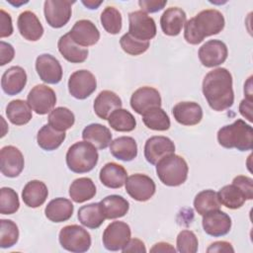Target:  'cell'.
<instances>
[{"instance_id": "1", "label": "cell", "mask_w": 253, "mask_h": 253, "mask_svg": "<svg viewBox=\"0 0 253 253\" xmlns=\"http://www.w3.org/2000/svg\"><path fill=\"white\" fill-rule=\"evenodd\" d=\"M203 94L209 106L216 112L229 109L234 102L231 73L223 67L215 68L205 76Z\"/></svg>"}, {"instance_id": "2", "label": "cell", "mask_w": 253, "mask_h": 253, "mask_svg": "<svg viewBox=\"0 0 253 253\" xmlns=\"http://www.w3.org/2000/svg\"><path fill=\"white\" fill-rule=\"evenodd\" d=\"M224 25V17L218 10H203L185 23L184 38L190 44H199L205 38L219 34Z\"/></svg>"}, {"instance_id": "3", "label": "cell", "mask_w": 253, "mask_h": 253, "mask_svg": "<svg viewBox=\"0 0 253 253\" xmlns=\"http://www.w3.org/2000/svg\"><path fill=\"white\" fill-rule=\"evenodd\" d=\"M217 141L227 149L251 150L253 148V128L243 120L238 119L231 125L224 126L218 129Z\"/></svg>"}, {"instance_id": "4", "label": "cell", "mask_w": 253, "mask_h": 253, "mask_svg": "<svg viewBox=\"0 0 253 253\" xmlns=\"http://www.w3.org/2000/svg\"><path fill=\"white\" fill-rule=\"evenodd\" d=\"M66 165L74 173L83 174L94 169L98 163L97 148L87 141H78L72 144L66 152Z\"/></svg>"}, {"instance_id": "5", "label": "cell", "mask_w": 253, "mask_h": 253, "mask_svg": "<svg viewBox=\"0 0 253 253\" xmlns=\"http://www.w3.org/2000/svg\"><path fill=\"white\" fill-rule=\"evenodd\" d=\"M189 167L186 160L180 155L171 154L162 158L156 164V174L162 184L177 187L185 183Z\"/></svg>"}, {"instance_id": "6", "label": "cell", "mask_w": 253, "mask_h": 253, "mask_svg": "<svg viewBox=\"0 0 253 253\" xmlns=\"http://www.w3.org/2000/svg\"><path fill=\"white\" fill-rule=\"evenodd\" d=\"M58 240L62 248L73 253H83L91 246V235L82 226L77 224L66 225L61 228Z\"/></svg>"}, {"instance_id": "7", "label": "cell", "mask_w": 253, "mask_h": 253, "mask_svg": "<svg viewBox=\"0 0 253 253\" xmlns=\"http://www.w3.org/2000/svg\"><path fill=\"white\" fill-rule=\"evenodd\" d=\"M128 34L139 41L149 42L156 36V25L150 16L138 10L128 14Z\"/></svg>"}, {"instance_id": "8", "label": "cell", "mask_w": 253, "mask_h": 253, "mask_svg": "<svg viewBox=\"0 0 253 253\" xmlns=\"http://www.w3.org/2000/svg\"><path fill=\"white\" fill-rule=\"evenodd\" d=\"M27 102L38 115H45L53 110L56 104L55 92L44 84L36 85L28 94Z\"/></svg>"}, {"instance_id": "9", "label": "cell", "mask_w": 253, "mask_h": 253, "mask_svg": "<svg viewBox=\"0 0 253 253\" xmlns=\"http://www.w3.org/2000/svg\"><path fill=\"white\" fill-rule=\"evenodd\" d=\"M130 227L124 221L111 222L103 232V245L109 251H119L130 240Z\"/></svg>"}, {"instance_id": "10", "label": "cell", "mask_w": 253, "mask_h": 253, "mask_svg": "<svg viewBox=\"0 0 253 253\" xmlns=\"http://www.w3.org/2000/svg\"><path fill=\"white\" fill-rule=\"evenodd\" d=\"M68 91L72 97L78 100L88 98L97 88L95 75L86 69L74 71L68 79Z\"/></svg>"}, {"instance_id": "11", "label": "cell", "mask_w": 253, "mask_h": 253, "mask_svg": "<svg viewBox=\"0 0 253 253\" xmlns=\"http://www.w3.org/2000/svg\"><path fill=\"white\" fill-rule=\"evenodd\" d=\"M75 1L46 0L43 4L44 18L47 24L55 29L65 26L71 17V6Z\"/></svg>"}, {"instance_id": "12", "label": "cell", "mask_w": 253, "mask_h": 253, "mask_svg": "<svg viewBox=\"0 0 253 253\" xmlns=\"http://www.w3.org/2000/svg\"><path fill=\"white\" fill-rule=\"evenodd\" d=\"M125 185L129 197L137 202H146L150 200L156 190L154 181L149 176L140 173L127 177Z\"/></svg>"}, {"instance_id": "13", "label": "cell", "mask_w": 253, "mask_h": 253, "mask_svg": "<svg viewBox=\"0 0 253 253\" xmlns=\"http://www.w3.org/2000/svg\"><path fill=\"white\" fill-rule=\"evenodd\" d=\"M175 153V144L167 136L154 135L144 144V157L152 165H156L162 158Z\"/></svg>"}, {"instance_id": "14", "label": "cell", "mask_w": 253, "mask_h": 253, "mask_svg": "<svg viewBox=\"0 0 253 253\" xmlns=\"http://www.w3.org/2000/svg\"><path fill=\"white\" fill-rule=\"evenodd\" d=\"M198 55L204 66L214 67L226 60L228 49L223 42L219 40H210L200 47Z\"/></svg>"}, {"instance_id": "15", "label": "cell", "mask_w": 253, "mask_h": 253, "mask_svg": "<svg viewBox=\"0 0 253 253\" xmlns=\"http://www.w3.org/2000/svg\"><path fill=\"white\" fill-rule=\"evenodd\" d=\"M25 160L22 152L13 145H6L0 150L1 173L9 178L18 177L23 171Z\"/></svg>"}, {"instance_id": "16", "label": "cell", "mask_w": 253, "mask_h": 253, "mask_svg": "<svg viewBox=\"0 0 253 253\" xmlns=\"http://www.w3.org/2000/svg\"><path fill=\"white\" fill-rule=\"evenodd\" d=\"M130 107L135 113L142 116L153 108L161 107V96L158 90L153 87H140L132 93Z\"/></svg>"}, {"instance_id": "17", "label": "cell", "mask_w": 253, "mask_h": 253, "mask_svg": "<svg viewBox=\"0 0 253 253\" xmlns=\"http://www.w3.org/2000/svg\"><path fill=\"white\" fill-rule=\"evenodd\" d=\"M202 225L207 234L213 237H220L230 231L231 218L226 212L220 210H214L203 215Z\"/></svg>"}, {"instance_id": "18", "label": "cell", "mask_w": 253, "mask_h": 253, "mask_svg": "<svg viewBox=\"0 0 253 253\" xmlns=\"http://www.w3.org/2000/svg\"><path fill=\"white\" fill-rule=\"evenodd\" d=\"M36 70L40 78L47 84H57L62 79V67L58 59L51 54L39 55L36 59Z\"/></svg>"}, {"instance_id": "19", "label": "cell", "mask_w": 253, "mask_h": 253, "mask_svg": "<svg viewBox=\"0 0 253 253\" xmlns=\"http://www.w3.org/2000/svg\"><path fill=\"white\" fill-rule=\"evenodd\" d=\"M68 34L71 39L82 47L94 45L100 40V32L90 20L77 21Z\"/></svg>"}, {"instance_id": "20", "label": "cell", "mask_w": 253, "mask_h": 253, "mask_svg": "<svg viewBox=\"0 0 253 253\" xmlns=\"http://www.w3.org/2000/svg\"><path fill=\"white\" fill-rule=\"evenodd\" d=\"M17 26L21 36L27 41L37 42L43 35V27L38 16L32 11L22 12L18 17Z\"/></svg>"}, {"instance_id": "21", "label": "cell", "mask_w": 253, "mask_h": 253, "mask_svg": "<svg viewBox=\"0 0 253 253\" xmlns=\"http://www.w3.org/2000/svg\"><path fill=\"white\" fill-rule=\"evenodd\" d=\"M187 15L184 10L179 7H170L166 9L160 18V26L162 32L170 37L178 36L185 23Z\"/></svg>"}, {"instance_id": "22", "label": "cell", "mask_w": 253, "mask_h": 253, "mask_svg": "<svg viewBox=\"0 0 253 253\" xmlns=\"http://www.w3.org/2000/svg\"><path fill=\"white\" fill-rule=\"evenodd\" d=\"M27 84V73L21 66H11L2 75V90L9 96L21 93Z\"/></svg>"}, {"instance_id": "23", "label": "cell", "mask_w": 253, "mask_h": 253, "mask_svg": "<svg viewBox=\"0 0 253 253\" xmlns=\"http://www.w3.org/2000/svg\"><path fill=\"white\" fill-rule=\"evenodd\" d=\"M176 122L183 126L198 125L203 119L202 107L195 102H180L172 109Z\"/></svg>"}, {"instance_id": "24", "label": "cell", "mask_w": 253, "mask_h": 253, "mask_svg": "<svg viewBox=\"0 0 253 253\" xmlns=\"http://www.w3.org/2000/svg\"><path fill=\"white\" fill-rule=\"evenodd\" d=\"M123 106L122 100L115 92L110 90H104L94 100V112L102 120H108L110 115L121 109Z\"/></svg>"}, {"instance_id": "25", "label": "cell", "mask_w": 253, "mask_h": 253, "mask_svg": "<svg viewBox=\"0 0 253 253\" xmlns=\"http://www.w3.org/2000/svg\"><path fill=\"white\" fill-rule=\"evenodd\" d=\"M99 178L104 186L111 189H119L126 184L127 173L124 166L115 162H109L100 170Z\"/></svg>"}, {"instance_id": "26", "label": "cell", "mask_w": 253, "mask_h": 253, "mask_svg": "<svg viewBox=\"0 0 253 253\" xmlns=\"http://www.w3.org/2000/svg\"><path fill=\"white\" fill-rule=\"evenodd\" d=\"M57 47L60 54L71 63L84 62L88 57V49L78 45L68 33L59 38Z\"/></svg>"}, {"instance_id": "27", "label": "cell", "mask_w": 253, "mask_h": 253, "mask_svg": "<svg viewBox=\"0 0 253 253\" xmlns=\"http://www.w3.org/2000/svg\"><path fill=\"white\" fill-rule=\"evenodd\" d=\"M47 196V187L43 182L40 180H32L28 182L22 191L23 202L26 206L33 209L43 205Z\"/></svg>"}, {"instance_id": "28", "label": "cell", "mask_w": 253, "mask_h": 253, "mask_svg": "<svg viewBox=\"0 0 253 253\" xmlns=\"http://www.w3.org/2000/svg\"><path fill=\"white\" fill-rule=\"evenodd\" d=\"M82 138L97 149H105L112 142V132L101 124H90L84 127Z\"/></svg>"}, {"instance_id": "29", "label": "cell", "mask_w": 253, "mask_h": 253, "mask_svg": "<svg viewBox=\"0 0 253 253\" xmlns=\"http://www.w3.org/2000/svg\"><path fill=\"white\" fill-rule=\"evenodd\" d=\"M74 211V206L68 199L55 198L51 200L44 209V214L52 222H63L68 220Z\"/></svg>"}, {"instance_id": "30", "label": "cell", "mask_w": 253, "mask_h": 253, "mask_svg": "<svg viewBox=\"0 0 253 253\" xmlns=\"http://www.w3.org/2000/svg\"><path fill=\"white\" fill-rule=\"evenodd\" d=\"M110 152L119 160L131 161L137 156L136 141L130 136L117 137L110 144Z\"/></svg>"}, {"instance_id": "31", "label": "cell", "mask_w": 253, "mask_h": 253, "mask_svg": "<svg viewBox=\"0 0 253 253\" xmlns=\"http://www.w3.org/2000/svg\"><path fill=\"white\" fill-rule=\"evenodd\" d=\"M100 205L106 219H116L125 216L129 209V203L122 196L110 195L104 198Z\"/></svg>"}, {"instance_id": "32", "label": "cell", "mask_w": 253, "mask_h": 253, "mask_svg": "<svg viewBox=\"0 0 253 253\" xmlns=\"http://www.w3.org/2000/svg\"><path fill=\"white\" fill-rule=\"evenodd\" d=\"M66 137L65 131L54 129L48 124L42 126L37 134V142L41 148L46 151L55 150L58 148Z\"/></svg>"}, {"instance_id": "33", "label": "cell", "mask_w": 253, "mask_h": 253, "mask_svg": "<svg viewBox=\"0 0 253 253\" xmlns=\"http://www.w3.org/2000/svg\"><path fill=\"white\" fill-rule=\"evenodd\" d=\"M96 195V186L92 179L81 177L75 179L69 187V196L75 203L81 204L93 199Z\"/></svg>"}, {"instance_id": "34", "label": "cell", "mask_w": 253, "mask_h": 253, "mask_svg": "<svg viewBox=\"0 0 253 253\" xmlns=\"http://www.w3.org/2000/svg\"><path fill=\"white\" fill-rule=\"evenodd\" d=\"M77 217L81 224L91 229L100 227L106 219L100 203H91L86 206H82L78 210Z\"/></svg>"}, {"instance_id": "35", "label": "cell", "mask_w": 253, "mask_h": 253, "mask_svg": "<svg viewBox=\"0 0 253 253\" xmlns=\"http://www.w3.org/2000/svg\"><path fill=\"white\" fill-rule=\"evenodd\" d=\"M6 116L8 120L16 126H24L28 124L33 117L32 109L28 102L21 99H16L8 103L6 107Z\"/></svg>"}, {"instance_id": "36", "label": "cell", "mask_w": 253, "mask_h": 253, "mask_svg": "<svg viewBox=\"0 0 253 253\" xmlns=\"http://www.w3.org/2000/svg\"><path fill=\"white\" fill-rule=\"evenodd\" d=\"M217 198L220 205L230 210L241 208L245 203V198L240 189L234 184L225 185L217 192Z\"/></svg>"}, {"instance_id": "37", "label": "cell", "mask_w": 253, "mask_h": 253, "mask_svg": "<svg viewBox=\"0 0 253 253\" xmlns=\"http://www.w3.org/2000/svg\"><path fill=\"white\" fill-rule=\"evenodd\" d=\"M108 123L113 129L122 132L131 131L136 126V121L132 114L122 108L114 111L110 115Z\"/></svg>"}, {"instance_id": "38", "label": "cell", "mask_w": 253, "mask_h": 253, "mask_svg": "<svg viewBox=\"0 0 253 253\" xmlns=\"http://www.w3.org/2000/svg\"><path fill=\"white\" fill-rule=\"evenodd\" d=\"M48 125L54 129L65 131L71 128L75 123L74 114L65 107H57L48 115Z\"/></svg>"}, {"instance_id": "39", "label": "cell", "mask_w": 253, "mask_h": 253, "mask_svg": "<svg viewBox=\"0 0 253 253\" xmlns=\"http://www.w3.org/2000/svg\"><path fill=\"white\" fill-rule=\"evenodd\" d=\"M142 122L146 127L158 131L169 129L171 125L169 116L161 107L153 108L144 113L142 115Z\"/></svg>"}, {"instance_id": "40", "label": "cell", "mask_w": 253, "mask_h": 253, "mask_svg": "<svg viewBox=\"0 0 253 253\" xmlns=\"http://www.w3.org/2000/svg\"><path fill=\"white\" fill-rule=\"evenodd\" d=\"M220 203L217 198V193L213 190H204L198 193L194 200V208L200 215L214 210H219Z\"/></svg>"}, {"instance_id": "41", "label": "cell", "mask_w": 253, "mask_h": 253, "mask_svg": "<svg viewBox=\"0 0 253 253\" xmlns=\"http://www.w3.org/2000/svg\"><path fill=\"white\" fill-rule=\"evenodd\" d=\"M100 21L105 31L111 35H117L122 30V15L120 11L113 6H107L103 10Z\"/></svg>"}, {"instance_id": "42", "label": "cell", "mask_w": 253, "mask_h": 253, "mask_svg": "<svg viewBox=\"0 0 253 253\" xmlns=\"http://www.w3.org/2000/svg\"><path fill=\"white\" fill-rule=\"evenodd\" d=\"M20 208V201L15 190L3 187L0 190V212L2 214H13Z\"/></svg>"}, {"instance_id": "43", "label": "cell", "mask_w": 253, "mask_h": 253, "mask_svg": "<svg viewBox=\"0 0 253 253\" xmlns=\"http://www.w3.org/2000/svg\"><path fill=\"white\" fill-rule=\"evenodd\" d=\"M0 246L1 248H10L14 246L19 239V228L11 219L0 220Z\"/></svg>"}, {"instance_id": "44", "label": "cell", "mask_w": 253, "mask_h": 253, "mask_svg": "<svg viewBox=\"0 0 253 253\" xmlns=\"http://www.w3.org/2000/svg\"><path fill=\"white\" fill-rule=\"evenodd\" d=\"M120 44L123 50L130 55H139L145 52L149 47V42L139 41L128 33L125 34L120 39Z\"/></svg>"}, {"instance_id": "45", "label": "cell", "mask_w": 253, "mask_h": 253, "mask_svg": "<svg viewBox=\"0 0 253 253\" xmlns=\"http://www.w3.org/2000/svg\"><path fill=\"white\" fill-rule=\"evenodd\" d=\"M177 251L180 253H196L199 241L196 234L188 229L179 232L176 240Z\"/></svg>"}, {"instance_id": "46", "label": "cell", "mask_w": 253, "mask_h": 253, "mask_svg": "<svg viewBox=\"0 0 253 253\" xmlns=\"http://www.w3.org/2000/svg\"><path fill=\"white\" fill-rule=\"evenodd\" d=\"M232 184L237 186L240 191L242 192L245 200H252L253 199V180L250 177L239 175L236 176Z\"/></svg>"}, {"instance_id": "47", "label": "cell", "mask_w": 253, "mask_h": 253, "mask_svg": "<svg viewBox=\"0 0 253 253\" xmlns=\"http://www.w3.org/2000/svg\"><path fill=\"white\" fill-rule=\"evenodd\" d=\"M13 34V25L11 16L3 9L0 10V38L10 37Z\"/></svg>"}, {"instance_id": "48", "label": "cell", "mask_w": 253, "mask_h": 253, "mask_svg": "<svg viewBox=\"0 0 253 253\" xmlns=\"http://www.w3.org/2000/svg\"><path fill=\"white\" fill-rule=\"evenodd\" d=\"M167 4L166 0H139L138 5L141 11L147 13H155L162 10Z\"/></svg>"}, {"instance_id": "49", "label": "cell", "mask_w": 253, "mask_h": 253, "mask_svg": "<svg viewBox=\"0 0 253 253\" xmlns=\"http://www.w3.org/2000/svg\"><path fill=\"white\" fill-rule=\"evenodd\" d=\"M0 55H1L0 56V65L1 66L12 61V59L14 58V55H15V50H14L13 45L11 43L1 41L0 42Z\"/></svg>"}, {"instance_id": "50", "label": "cell", "mask_w": 253, "mask_h": 253, "mask_svg": "<svg viewBox=\"0 0 253 253\" xmlns=\"http://www.w3.org/2000/svg\"><path fill=\"white\" fill-rule=\"evenodd\" d=\"M207 252L211 253V252H234V249L232 247V245L229 242L226 241H215L213 243H211L208 249Z\"/></svg>"}, {"instance_id": "51", "label": "cell", "mask_w": 253, "mask_h": 253, "mask_svg": "<svg viewBox=\"0 0 253 253\" xmlns=\"http://www.w3.org/2000/svg\"><path fill=\"white\" fill-rule=\"evenodd\" d=\"M122 251L124 253H126V252H139V253H142V252H146V248H145L144 243L141 240H139L137 238H132L123 248Z\"/></svg>"}, {"instance_id": "52", "label": "cell", "mask_w": 253, "mask_h": 253, "mask_svg": "<svg viewBox=\"0 0 253 253\" xmlns=\"http://www.w3.org/2000/svg\"><path fill=\"white\" fill-rule=\"evenodd\" d=\"M239 113L248 122H252V101L248 99H243L239 104Z\"/></svg>"}, {"instance_id": "53", "label": "cell", "mask_w": 253, "mask_h": 253, "mask_svg": "<svg viewBox=\"0 0 253 253\" xmlns=\"http://www.w3.org/2000/svg\"><path fill=\"white\" fill-rule=\"evenodd\" d=\"M176 249L169 243L158 242L153 245L150 249V252H175Z\"/></svg>"}, {"instance_id": "54", "label": "cell", "mask_w": 253, "mask_h": 253, "mask_svg": "<svg viewBox=\"0 0 253 253\" xmlns=\"http://www.w3.org/2000/svg\"><path fill=\"white\" fill-rule=\"evenodd\" d=\"M244 94L245 99L252 101V76H250L247 80V82L244 84Z\"/></svg>"}, {"instance_id": "55", "label": "cell", "mask_w": 253, "mask_h": 253, "mask_svg": "<svg viewBox=\"0 0 253 253\" xmlns=\"http://www.w3.org/2000/svg\"><path fill=\"white\" fill-rule=\"evenodd\" d=\"M82 4L84 6H86L88 9H97L102 4V1H93V0L85 1V0H83Z\"/></svg>"}]
</instances>
